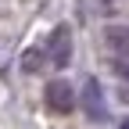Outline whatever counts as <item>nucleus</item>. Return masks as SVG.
<instances>
[{
	"mask_svg": "<svg viewBox=\"0 0 129 129\" xmlns=\"http://www.w3.org/2000/svg\"><path fill=\"white\" fill-rule=\"evenodd\" d=\"M43 97H47V108H50V111H57V115H68V111L75 108V93H72V86L64 83V79H54V83H47Z\"/></svg>",
	"mask_w": 129,
	"mask_h": 129,
	"instance_id": "1",
	"label": "nucleus"
},
{
	"mask_svg": "<svg viewBox=\"0 0 129 129\" xmlns=\"http://www.w3.org/2000/svg\"><path fill=\"white\" fill-rule=\"evenodd\" d=\"M83 108H86V115H90V118H97V122H104V118H108L104 90L97 86V79H90V83L83 86Z\"/></svg>",
	"mask_w": 129,
	"mask_h": 129,
	"instance_id": "3",
	"label": "nucleus"
},
{
	"mask_svg": "<svg viewBox=\"0 0 129 129\" xmlns=\"http://www.w3.org/2000/svg\"><path fill=\"white\" fill-rule=\"evenodd\" d=\"M72 57V32L68 29H54V36H50V50H47V61L54 64V68H64Z\"/></svg>",
	"mask_w": 129,
	"mask_h": 129,
	"instance_id": "2",
	"label": "nucleus"
}]
</instances>
